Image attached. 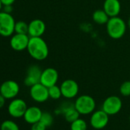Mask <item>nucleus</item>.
<instances>
[{"mask_svg": "<svg viewBox=\"0 0 130 130\" xmlns=\"http://www.w3.org/2000/svg\"><path fill=\"white\" fill-rule=\"evenodd\" d=\"M58 78H59L58 72L54 68L49 67L42 71L40 83H41L43 85H44L48 88L51 86L57 85Z\"/></svg>", "mask_w": 130, "mask_h": 130, "instance_id": "11", "label": "nucleus"}, {"mask_svg": "<svg viewBox=\"0 0 130 130\" xmlns=\"http://www.w3.org/2000/svg\"><path fill=\"white\" fill-rule=\"evenodd\" d=\"M20 91L19 85L13 80H7L0 85V94L5 99H14Z\"/></svg>", "mask_w": 130, "mask_h": 130, "instance_id": "8", "label": "nucleus"}, {"mask_svg": "<svg viewBox=\"0 0 130 130\" xmlns=\"http://www.w3.org/2000/svg\"><path fill=\"white\" fill-rule=\"evenodd\" d=\"M120 93L123 97L130 96V80L124 82L120 88Z\"/></svg>", "mask_w": 130, "mask_h": 130, "instance_id": "24", "label": "nucleus"}, {"mask_svg": "<svg viewBox=\"0 0 130 130\" xmlns=\"http://www.w3.org/2000/svg\"><path fill=\"white\" fill-rule=\"evenodd\" d=\"M46 30L45 23L38 18L32 20L28 24V34L30 37H41Z\"/></svg>", "mask_w": 130, "mask_h": 130, "instance_id": "14", "label": "nucleus"}, {"mask_svg": "<svg viewBox=\"0 0 130 130\" xmlns=\"http://www.w3.org/2000/svg\"><path fill=\"white\" fill-rule=\"evenodd\" d=\"M123 108V101L121 98L116 95H111L107 98L103 104L102 110L109 116H114L119 113Z\"/></svg>", "mask_w": 130, "mask_h": 130, "instance_id": "5", "label": "nucleus"}, {"mask_svg": "<svg viewBox=\"0 0 130 130\" xmlns=\"http://www.w3.org/2000/svg\"><path fill=\"white\" fill-rule=\"evenodd\" d=\"M12 10H13V8H12V6L11 5H5L4 6V11H3L11 14V12L12 11Z\"/></svg>", "mask_w": 130, "mask_h": 130, "instance_id": "27", "label": "nucleus"}, {"mask_svg": "<svg viewBox=\"0 0 130 130\" xmlns=\"http://www.w3.org/2000/svg\"><path fill=\"white\" fill-rule=\"evenodd\" d=\"M30 37L28 34H14L10 40V46L15 50L18 52L27 50Z\"/></svg>", "mask_w": 130, "mask_h": 130, "instance_id": "13", "label": "nucleus"}, {"mask_svg": "<svg viewBox=\"0 0 130 130\" xmlns=\"http://www.w3.org/2000/svg\"><path fill=\"white\" fill-rule=\"evenodd\" d=\"M40 122L48 128V127H50L53 124L54 117L50 113L43 112L42 115H41V120H40Z\"/></svg>", "mask_w": 130, "mask_h": 130, "instance_id": "22", "label": "nucleus"}, {"mask_svg": "<svg viewBox=\"0 0 130 130\" xmlns=\"http://www.w3.org/2000/svg\"><path fill=\"white\" fill-rule=\"evenodd\" d=\"M48 94H49V98H51L53 100L60 99L62 97L61 87L55 85L54 86L48 88Z\"/></svg>", "mask_w": 130, "mask_h": 130, "instance_id": "20", "label": "nucleus"}, {"mask_svg": "<svg viewBox=\"0 0 130 130\" xmlns=\"http://www.w3.org/2000/svg\"><path fill=\"white\" fill-rule=\"evenodd\" d=\"M41 73L42 70L40 69L39 66L36 65L31 66L27 70V74L24 81L25 85L31 88L33 85L40 83Z\"/></svg>", "mask_w": 130, "mask_h": 130, "instance_id": "12", "label": "nucleus"}, {"mask_svg": "<svg viewBox=\"0 0 130 130\" xmlns=\"http://www.w3.org/2000/svg\"><path fill=\"white\" fill-rule=\"evenodd\" d=\"M103 10L110 18L116 17L121 11V3L119 0H105Z\"/></svg>", "mask_w": 130, "mask_h": 130, "instance_id": "16", "label": "nucleus"}, {"mask_svg": "<svg viewBox=\"0 0 130 130\" xmlns=\"http://www.w3.org/2000/svg\"><path fill=\"white\" fill-rule=\"evenodd\" d=\"M0 130H20L19 126L12 120H5L0 126Z\"/></svg>", "mask_w": 130, "mask_h": 130, "instance_id": "23", "label": "nucleus"}, {"mask_svg": "<svg viewBox=\"0 0 130 130\" xmlns=\"http://www.w3.org/2000/svg\"><path fill=\"white\" fill-rule=\"evenodd\" d=\"M28 24L22 21H20L15 23V34H28Z\"/></svg>", "mask_w": 130, "mask_h": 130, "instance_id": "21", "label": "nucleus"}, {"mask_svg": "<svg viewBox=\"0 0 130 130\" xmlns=\"http://www.w3.org/2000/svg\"><path fill=\"white\" fill-rule=\"evenodd\" d=\"M5 98L0 94V109L1 108H2L3 107H4V105H5Z\"/></svg>", "mask_w": 130, "mask_h": 130, "instance_id": "28", "label": "nucleus"}, {"mask_svg": "<svg viewBox=\"0 0 130 130\" xmlns=\"http://www.w3.org/2000/svg\"><path fill=\"white\" fill-rule=\"evenodd\" d=\"M93 21L100 25L103 24H107L108 22L110 17L109 15L106 13V11L103 9H97L96 10L92 15Z\"/></svg>", "mask_w": 130, "mask_h": 130, "instance_id": "18", "label": "nucleus"}, {"mask_svg": "<svg viewBox=\"0 0 130 130\" xmlns=\"http://www.w3.org/2000/svg\"><path fill=\"white\" fill-rule=\"evenodd\" d=\"M129 122H130V114H129Z\"/></svg>", "mask_w": 130, "mask_h": 130, "instance_id": "31", "label": "nucleus"}, {"mask_svg": "<svg viewBox=\"0 0 130 130\" xmlns=\"http://www.w3.org/2000/svg\"><path fill=\"white\" fill-rule=\"evenodd\" d=\"M30 96L37 103H44L49 98L48 88L41 83H38L30 88Z\"/></svg>", "mask_w": 130, "mask_h": 130, "instance_id": "10", "label": "nucleus"}, {"mask_svg": "<svg viewBox=\"0 0 130 130\" xmlns=\"http://www.w3.org/2000/svg\"><path fill=\"white\" fill-rule=\"evenodd\" d=\"M128 26H129V27L130 29V16H129V20H128Z\"/></svg>", "mask_w": 130, "mask_h": 130, "instance_id": "29", "label": "nucleus"}, {"mask_svg": "<svg viewBox=\"0 0 130 130\" xmlns=\"http://www.w3.org/2000/svg\"><path fill=\"white\" fill-rule=\"evenodd\" d=\"M42 113L43 112L39 107L31 106L27 108L23 118L27 123L32 125L40 121Z\"/></svg>", "mask_w": 130, "mask_h": 130, "instance_id": "15", "label": "nucleus"}, {"mask_svg": "<svg viewBox=\"0 0 130 130\" xmlns=\"http://www.w3.org/2000/svg\"><path fill=\"white\" fill-rule=\"evenodd\" d=\"M27 50L34 59L42 61L49 55V49L46 41L41 37H30Z\"/></svg>", "mask_w": 130, "mask_h": 130, "instance_id": "1", "label": "nucleus"}, {"mask_svg": "<svg viewBox=\"0 0 130 130\" xmlns=\"http://www.w3.org/2000/svg\"><path fill=\"white\" fill-rule=\"evenodd\" d=\"M28 107L26 102L20 98H14L8 107V112L9 115L14 118H21L24 117V114Z\"/></svg>", "mask_w": 130, "mask_h": 130, "instance_id": "7", "label": "nucleus"}, {"mask_svg": "<svg viewBox=\"0 0 130 130\" xmlns=\"http://www.w3.org/2000/svg\"><path fill=\"white\" fill-rule=\"evenodd\" d=\"M3 6L5 5H12V4L15 2V0H1Z\"/></svg>", "mask_w": 130, "mask_h": 130, "instance_id": "26", "label": "nucleus"}, {"mask_svg": "<svg viewBox=\"0 0 130 130\" xmlns=\"http://www.w3.org/2000/svg\"><path fill=\"white\" fill-rule=\"evenodd\" d=\"M62 97L66 99H73L77 97L79 93V85L73 79H66L61 85Z\"/></svg>", "mask_w": 130, "mask_h": 130, "instance_id": "9", "label": "nucleus"}, {"mask_svg": "<svg viewBox=\"0 0 130 130\" xmlns=\"http://www.w3.org/2000/svg\"><path fill=\"white\" fill-rule=\"evenodd\" d=\"M110 121V116L102 109L95 110L90 116V125L94 129L100 130L107 127Z\"/></svg>", "mask_w": 130, "mask_h": 130, "instance_id": "6", "label": "nucleus"}, {"mask_svg": "<svg viewBox=\"0 0 130 130\" xmlns=\"http://www.w3.org/2000/svg\"><path fill=\"white\" fill-rule=\"evenodd\" d=\"M107 31L110 37L114 40L122 38L126 31L127 25L123 18L119 16L110 18L107 23Z\"/></svg>", "mask_w": 130, "mask_h": 130, "instance_id": "2", "label": "nucleus"}, {"mask_svg": "<svg viewBox=\"0 0 130 130\" xmlns=\"http://www.w3.org/2000/svg\"><path fill=\"white\" fill-rule=\"evenodd\" d=\"M2 6H3V5H2V2H1V0H0V10H1V8H2Z\"/></svg>", "mask_w": 130, "mask_h": 130, "instance_id": "30", "label": "nucleus"}, {"mask_svg": "<svg viewBox=\"0 0 130 130\" xmlns=\"http://www.w3.org/2000/svg\"><path fill=\"white\" fill-rule=\"evenodd\" d=\"M70 130H87L88 124L84 119L80 117L70 123Z\"/></svg>", "mask_w": 130, "mask_h": 130, "instance_id": "19", "label": "nucleus"}, {"mask_svg": "<svg viewBox=\"0 0 130 130\" xmlns=\"http://www.w3.org/2000/svg\"><path fill=\"white\" fill-rule=\"evenodd\" d=\"M47 129V127L42 124L40 121L36 123H34L31 125V130H46Z\"/></svg>", "mask_w": 130, "mask_h": 130, "instance_id": "25", "label": "nucleus"}, {"mask_svg": "<svg viewBox=\"0 0 130 130\" xmlns=\"http://www.w3.org/2000/svg\"><path fill=\"white\" fill-rule=\"evenodd\" d=\"M61 112L64 115L65 120L70 123H71L72 122L80 118V116L78 111L74 107V105L70 104L63 105V107L61 109Z\"/></svg>", "mask_w": 130, "mask_h": 130, "instance_id": "17", "label": "nucleus"}, {"mask_svg": "<svg viewBox=\"0 0 130 130\" xmlns=\"http://www.w3.org/2000/svg\"><path fill=\"white\" fill-rule=\"evenodd\" d=\"M74 107L80 115L92 114L96 109V101L93 97L88 94H82L78 96L74 101Z\"/></svg>", "mask_w": 130, "mask_h": 130, "instance_id": "3", "label": "nucleus"}, {"mask_svg": "<svg viewBox=\"0 0 130 130\" xmlns=\"http://www.w3.org/2000/svg\"><path fill=\"white\" fill-rule=\"evenodd\" d=\"M15 23L11 14L0 11V35L5 37L11 36L15 33Z\"/></svg>", "mask_w": 130, "mask_h": 130, "instance_id": "4", "label": "nucleus"}]
</instances>
